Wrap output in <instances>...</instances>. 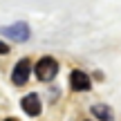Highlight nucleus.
I'll use <instances>...</instances> for the list:
<instances>
[{
	"label": "nucleus",
	"instance_id": "2",
	"mask_svg": "<svg viewBox=\"0 0 121 121\" xmlns=\"http://www.w3.org/2000/svg\"><path fill=\"white\" fill-rule=\"evenodd\" d=\"M29 72H31V63H29L27 58H20V60L16 63V67H13V72H11L13 85H25L27 78H29Z\"/></svg>",
	"mask_w": 121,
	"mask_h": 121
},
{
	"label": "nucleus",
	"instance_id": "5",
	"mask_svg": "<svg viewBox=\"0 0 121 121\" xmlns=\"http://www.w3.org/2000/svg\"><path fill=\"white\" fill-rule=\"evenodd\" d=\"M22 110H25L29 117H38L40 114V99L38 94H27L22 99Z\"/></svg>",
	"mask_w": 121,
	"mask_h": 121
},
{
	"label": "nucleus",
	"instance_id": "7",
	"mask_svg": "<svg viewBox=\"0 0 121 121\" xmlns=\"http://www.w3.org/2000/svg\"><path fill=\"white\" fill-rule=\"evenodd\" d=\"M0 54H9V45H4L2 40H0Z\"/></svg>",
	"mask_w": 121,
	"mask_h": 121
},
{
	"label": "nucleus",
	"instance_id": "4",
	"mask_svg": "<svg viewBox=\"0 0 121 121\" xmlns=\"http://www.w3.org/2000/svg\"><path fill=\"white\" fill-rule=\"evenodd\" d=\"M2 34L7 36V38H13V40H27L29 38V27H27L25 22H16V25H11V27H4Z\"/></svg>",
	"mask_w": 121,
	"mask_h": 121
},
{
	"label": "nucleus",
	"instance_id": "1",
	"mask_svg": "<svg viewBox=\"0 0 121 121\" xmlns=\"http://www.w3.org/2000/svg\"><path fill=\"white\" fill-rule=\"evenodd\" d=\"M34 72H36V76H38V81H43V83L54 81V78H56V74H58V63H56V58L43 56L38 63H36Z\"/></svg>",
	"mask_w": 121,
	"mask_h": 121
},
{
	"label": "nucleus",
	"instance_id": "8",
	"mask_svg": "<svg viewBox=\"0 0 121 121\" xmlns=\"http://www.w3.org/2000/svg\"><path fill=\"white\" fill-rule=\"evenodd\" d=\"M4 121H18V119H4Z\"/></svg>",
	"mask_w": 121,
	"mask_h": 121
},
{
	"label": "nucleus",
	"instance_id": "3",
	"mask_svg": "<svg viewBox=\"0 0 121 121\" xmlns=\"http://www.w3.org/2000/svg\"><path fill=\"white\" fill-rule=\"evenodd\" d=\"M69 85H72L76 92H87V90L92 87V81H90V76H87L85 72L74 69V72L69 74Z\"/></svg>",
	"mask_w": 121,
	"mask_h": 121
},
{
	"label": "nucleus",
	"instance_id": "6",
	"mask_svg": "<svg viewBox=\"0 0 121 121\" xmlns=\"http://www.w3.org/2000/svg\"><path fill=\"white\" fill-rule=\"evenodd\" d=\"M92 114H94L96 119H101V121H112V110H110L108 105H103V103L92 105Z\"/></svg>",
	"mask_w": 121,
	"mask_h": 121
}]
</instances>
